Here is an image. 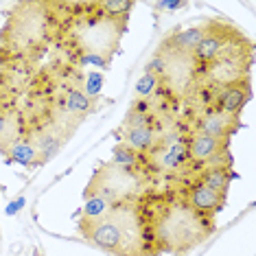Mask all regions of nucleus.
Returning <instances> with one entry per match:
<instances>
[{
  "label": "nucleus",
  "mask_w": 256,
  "mask_h": 256,
  "mask_svg": "<svg viewBox=\"0 0 256 256\" xmlns=\"http://www.w3.org/2000/svg\"><path fill=\"white\" fill-rule=\"evenodd\" d=\"M62 26L57 44L72 66L108 68L120 48L127 20L112 18L98 2H60Z\"/></svg>",
  "instance_id": "1"
},
{
  "label": "nucleus",
  "mask_w": 256,
  "mask_h": 256,
  "mask_svg": "<svg viewBox=\"0 0 256 256\" xmlns=\"http://www.w3.org/2000/svg\"><path fill=\"white\" fill-rule=\"evenodd\" d=\"M60 2H18L0 28V70H26L57 42Z\"/></svg>",
  "instance_id": "2"
},
{
  "label": "nucleus",
  "mask_w": 256,
  "mask_h": 256,
  "mask_svg": "<svg viewBox=\"0 0 256 256\" xmlns=\"http://www.w3.org/2000/svg\"><path fill=\"white\" fill-rule=\"evenodd\" d=\"M79 232L94 248L112 256H158L162 252L140 197L114 204L103 219L79 224Z\"/></svg>",
  "instance_id": "3"
},
{
  "label": "nucleus",
  "mask_w": 256,
  "mask_h": 256,
  "mask_svg": "<svg viewBox=\"0 0 256 256\" xmlns=\"http://www.w3.org/2000/svg\"><path fill=\"white\" fill-rule=\"evenodd\" d=\"M140 200L154 221L156 238L162 252L166 250L182 256L214 232V219L190 210L178 190L166 195L144 193Z\"/></svg>",
  "instance_id": "4"
},
{
  "label": "nucleus",
  "mask_w": 256,
  "mask_h": 256,
  "mask_svg": "<svg viewBox=\"0 0 256 256\" xmlns=\"http://www.w3.org/2000/svg\"><path fill=\"white\" fill-rule=\"evenodd\" d=\"M149 173L132 171V168L116 166L112 162H106L94 171V176L88 182L84 190V197H103V200L118 204V202H132L149 193L151 184Z\"/></svg>",
  "instance_id": "5"
},
{
  "label": "nucleus",
  "mask_w": 256,
  "mask_h": 256,
  "mask_svg": "<svg viewBox=\"0 0 256 256\" xmlns=\"http://www.w3.org/2000/svg\"><path fill=\"white\" fill-rule=\"evenodd\" d=\"M186 140H188V130H184V127H171L166 134H162L158 144L144 156L151 176H156V173H162V176L178 173L180 176L186 171L195 173L190 166Z\"/></svg>",
  "instance_id": "6"
},
{
  "label": "nucleus",
  "mask_w": 256,
  "mask_h": 256,
  "mask_svg": "<svg viewBox=\"0 0 256 256\" xmlns=\"http://www.w3.org/2000/svg\"><path fill=\"white\" fill-rule=\"evenodd\" d=\"M243 38H246L243 31H238L236 26L226 24V22H221V20H210L204 24V40L193 50V60L197 66L204 68L217 60L230 44H234Z\"/></svg>",
  "instance_id": "7"
},
{
  "label": "nucleus",
  "mask_w": 256,
  "mask_h": 256,
  "mask_svg": "<svg viewBox=\"0 0 256 256\" xmlns=\"http://www.w3.org/2000/svg\"><path fill=\"white\" fill-rule=\"evenodd\" d=\"M188 158L193 171L208 166H230V151H228V140L221 138H212L208 134L200 132H188Z\"/></svg>",
  "instance_id": "8"
},
{
  "label": "nucleus",
  "mask_w": 256,
  "mask_h": 256,
  "mask_svg": "<svg viewBox=\"0 0 256 256\" xmlns=\"http://www.w3.org/2000/svg\"><path fill=\"white\" fill-rule=\"evenodd\" d=\"M178 193L190 210H195L197 214L208 217V219H214V214L219 210H224V206H226V195L208 188L206 184H202L195 178L184 180L182 188H178Z\"/></svg>",
  "instance_id": "9"
},
{
  "label": "nucleus",
  "mask_w": 256,
  "mask_h": 256,
  "mask_svg": "<svg viewBox=\"0 0 256 256\" xmlns=\"http://www.w3.org/2000/svg\"><path fill=\"white\" fill-rule=\"evenodd\" d=\"M238 130V118L228 116L219 110H200L193 116V125L188 127V132H200L208 134L212 138H221V140H230V136Z\"/></svg>",
  "instance_id": "10"
},
{
  "label": "nucleus",
  "mask_w": 256,
  "mask_h": 256,
  "mask_svg": "<svg viewBox=\"0 0 256 256\" xmlns=\"http://www.w3.org/2000/svg\"><path fill=\"white\" fill-rule=\"evenodd\" d=\"M26 134V120L16 101L0 103V154Z\"/></svg>",
  "instance_id": "11"
},
{
  "label": "nucleus",
  "mask_w": 256,
  "mask_h": 256,
  "mask_svg": "<svg viewBox=\"0 0 256 256\" xmlns=\"http://www.w3.org/2000/svg\"><path fill=\"white\" fill-rule=\"evenodd\" d=\"M28 136H31L33 144H36L38 154H40V162L46 164L55 158L62 151V147L68 142V136H64L62 132L53 130L48 125H40V127H31L28 130Z\"/></svg>",
  "instance_id": "12"
},
{
  "label": "nucleus",
  "mask_w": 256,
  "mask_h": 256,
  "mask_svg": "<svg viewBox=\"0 0 256 256\" xmlns=\"http://www.w3.org/2000/svg\"><path fill=\"white\" fill-rule=\"evenodd\" d=\"M250 96H252L250 84H236V86H228V88H221L214 94V110L238 118V114L243 112Z\"/></svg>",
  "instance_id": "13"
},
{
  "label": "nucleus",
  "mask_w": 256,
  "mask_h": 256,
  "mask_svg": "<svg viewBox=\"0 0 256 256\" xmlns=\"http://www.w3.org/2000/svg\"><path fill=\"white\" fill-rule=\"evenodd\" d=\"M116 134L120 136V142H125L140 156H147L162 138V134L149 130V127H120Z\"/></svg>",
  "instance_id": "14"
},
{
  "label": "nucleus",
  "mask_w": 256,
  "mask_h": 256,
  "mask_svg": "<svg viewBox=\"0 0 256 256\" xmlns=\"http://www.w3.org/2000/svg\"><path fill=\"white\" fill-rule=\"evenodd\" d=\"M4 160L7 162H16V164L24 166V168H38L42 166V162H40V154L36 149V144H33L31 136H22L20 140H16L11 147H7L2 151Z\"/></svg>",
  "instance_id": "15"
},
{
  "label": "nucleus",
  "mask_w": 256,
  "mask_h": 256,
  "mask_svg": "<svg viewBox=\"0 0 256 256\" xmlns=\"http://www.w3.org/2000/svg\"><path fill=\"white\" fill-rule=\"evenodd\" d=\"M195 180H200L202 184H206L208 188L217 190V193L226 195L230 188V182L234 180L232 166H208V168H200L195 171Z\"/></svg>",
  "instance_id": "16"
},
{
  "label": "nucleus",
  "mask_w": 256,
  "mask_h": 256,
  "mask_svg": "<svg viewBox=\"0 0 256 256\" xmlns=\"http://www.w3.org/2000/svg\"><path fill=\"white\" fill-rule=\"evenodd\" d=\"M112 164L116 166H123V168H132V171H142V173H149V164H147V158L140 154H136L132 147H127L125 142H118L116 147L112 149ZM154 178V176H151Z\"/></svg>",
  "instance_id": "17"
},
{
  "label": "nucleus",
  "mask_w": 256,
  "mask_h": 256,
  "mask_svg": "<svg viewBox=\"0 0 256 256\" xmlns=\"http://www.w3.org/2000/svg\"><path fill=\"white\" fill-rule=\"evenodd\" d=\"M114 204L103 200V197H88L84 204V208H81V219L79 224H92V221H98L103 219L106 214L112 210Z\"/></svg>",
  "instance_id": "18"
},
{
  "label": "nucleus",
  "mask_w": 256,
  "mask_h": 256,
  "mask_svg": "<svg viewBox=\"0 0 256 256\" xmlns=\"http://www.w3.org/2000/svg\"><path fill=\"white\" fill-rule=\"evenodd\" d=\"M162 92V84L154 72H142L134 86V98H154Z\"/></svg>",
  "instance_id": "19"
},
{
  "label": "nucleus",
  "mask_w": 256,
  "mask_h": 256,
  "mask_svg": "<svg viewBox=\"0 0 256 256\" xmlns=\"http://www.w3.org/2000/svg\"><path fill=\"white\" fill-rule=\"evenodd\" d=\"M103 84H106V74H103L101 70H90V72L84 77V86H81V88H84L86 96L98 103V96H101Z\"/></svg>",
  "instance_id": "20"
},
{
  "label": "nucleus",
  "mask_w": 256,
  "mask_h": 256,
  "mask_svg": "<svg viewBox=\"0 0 256 256\" xmlns=\"http://www.w3.org/2000/svg\"><path fill=\"white\" fill-rule=\"evenodd\" d=\"M98 4H101V9L112 16V18H123V20H127L130 11L134 9L132 0H101Z\"/></svg>",
  "instance_id": "21"
},
{
  "label": "nucleus",
  "mask_w": 256,
  "mask_h": 256,
  "mask_svg": "<svg viewBox=\"0 0 256 256\" xmlns=\"http://www.w3.org/2000/svg\"><path fill=\"white\" fill-rule=\"evenodd\" d=\"M18 101V88H16L14 72L0 70V103Z\"/></svg>",
  "instance_id": "22"
},
{
  "label": "nucleus",
  "mask_w": 256,
  "mask_h": 256,
  "mask_svg": "<svg viewBox=\"0 0 256 256\" xmlns=\"http://www.w3.org/2000/svg\"><path fill=\"white\" fill-rule=\"evenodd\" d=\"M154 7L156 9H166V11H178V9L188 7V2H182V0H160V2H156Z\"/></svg>",
  "instance_id": "23"
},
{
  "label": "nucleus",
  "mask_w": 256,
  "mask_h": 256,
  "mask_svg": "<svg viewBox=\"0 0 256 256\" xmlns=\"http://www.w3.org/2000/svg\"><path fill=\"white\" fill-rule=\"evenodd\" d=\"M24 206H26V197H24V195H20V197H16L14 202H9V206L4 208V212H7L9 217H14V214H18Z\"/></svg>",
  "instance_id": "24"
}]
</instances>
